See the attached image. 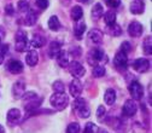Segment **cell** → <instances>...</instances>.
I'll list each match as a JSON object with an SVG mask.
<instances>
[{
  "mask_svg": "<svg viewBox=\"0 0 152 133\" xmlns=\"http://www.w3.org/2000/svg\"><path fill=\"white\" fill-rule=\"evenodd\" d=\"M72 109L77 112V115L82 119H87L91 115V109L87 105L85 98H81V97L75 98V101L72 103Z\"/></svg>",
  "mask_w": 152,
  "mask_h": 133,
  "instance_id": "obj_1",
  "label": "cell"
},
{
  "mask_svg": "<svg viewBox=\"0 0 152 133\" xmlns=\"http://www.w3.org/2000/svg\"><path fill=\"white\" fill-rule=\"evenodd\" d=\"M50 103L56 110H63L68 107L69 98L65 93H53L50 98Z\"/></svg>",
  "mask_w": 152,
  "mask_h": 133,
  "instance_id": "obj_2",
  "label": "cell"
},
{
  "mask_svg": "<svg viewBox=\"0 0 152 133\" xmlns=\"http://www.w3.org/2000/svg\"><path fill=\"white\" fill-rule=\"evenodd\" d=\"M107 61V57L104 52V50L102 48H94L89 52V57H88V62L91 63V65H98V64H102L105 63Z\"/></svg>",
  "mask_w": 152,
  "mask_h": 133,
  "instance_id": "obj_3",
  "label": "cell"
},
{
  "mask_svg": "<svg viewBox=\"0 0 152 133\" xmlns=\"http://www.w3.org/2000/svg\"><path fill=\"white\" fill-rule=\"evenodd\" d=\"M128 91H129L130 96H132V99H134V101H140L142 98V96H144V87L137 80L129 82Z\"/></svg>",
  "mask_w": 152,
  "mask_h": 133,
  "instance_id": "obj_4",
  "label": "cell"
},
{
  "mask_svg": "<svg viewBox=\"0 0 152 133\" xmlns=\"http://www.w3.org/2000/svg\"><path fill=\"white\" fill-rule=\"evenodd\" d=\"M69 71H70V74H71V76H74L75 79H80V78H82V76H85V74H86V69H85V67L80 63V62H77V61H72V62H70L69 63Z\"/></svg>",
  "mask_w": 152,
  "mask_h": 133,
  "instance_id": "obj_5",
  "label": "cell"
},
{
  "mask_svg": "<svg viewBox=\"0 0 152 133\" xmlns=\"http://www.w3.org/2000/svg\"><path fill=\"white\" fill-rule=\"evenodd\" d=\"M113 67H115L118 71H123L128 68V57L126 53L118 51L113 58Z\"/></svg>",
  "mask_w": 152,
  "mask_h": 133,
  "instance_id": "obj_6",
  "label": "cell"
},
{
  "mask_svg": "<svg viewBox=\"0 0 152 133\" xmlns=\"http://www.w3.org/2000/svg\"><path fill=\"white\" fill-rule=\"evenodd\" d=\"M138 111V104L134 99H127L122 107V114L127 118L134 116Z\"/></svg>",
  "mask_w": 152,
  "mask_h": 133,
  "instance_id": "obj_7",
  "label": "cell"
},
{
  "mask_svg": "<svg viewBox=\"0 0 152 133\" xmlns=\"http://www.w3.org/2000/svg\"><path fill=\"white\" fill-rule=\"evenodd\" d=\"M142 30H144L142 24H141L140 22H138V21H133V22H130L129 26H128V34H129L130 36H133V37L140 36V35L142 34Z\"/></svg>",
  "mask_w": 152,
  "mask_h": 133,
  "instance_id": "obj_8",
  "label": "cell"
},
{
  "mask_svg": "<svg viewBox=\"0 0 152 133\" xmlns=\"http://www.w3.org/2000/svg\"><path fill=\"white\" fill-rule=\"evenodd\" d=\"M82 90H83L82 84H81L80 80H77V79H74V80L70 82V85H69V92H70L71 96L75 97V98L80 97Z\"/></svg>",
  "mask_w": 152,
  "mask_h": 133,
  "instance_id": "obj_9",
  "label": "cell"
},
{
  "mask_svg": "<svg viewBox=\"0 0 152 133\" xmlns=\"http://www.w3.org/2000/svg\"><path fill=\"white\" fill-rule=\"evenodd\" d=\"M24 93H26V84H24V81L20 80V81L15 82V85L12 86V94H13V97L17 98V99L22 98Z\"/></svg>",
  "mask_w": 152,
  "mask_h": 133,
  "instance_id": "obj_10",
  "label": "cell"
},
{
  "mask_svg": "<svg viewBox=\"0 0 152 133\" xmlns=\"http://www.w3.org/2000/svg\"><path fill=\"white\" fill-rule=\"evenodd\" d=\"M133 68H134L138 73H145L150 68V62L146 58H138L133 62Z\"/></svg>",
  "mask_w": 152,
  "mask_h": 133,
  "instance_id": "obj_11",
  "label": "cell"
},
{
  "mask_svg": "<svg viewBox=\"0 0 152 133\" xmlns=\"http://www.w3.org/2000/svg\"><path fill=\"white\" fill-rule=\"evenodd\" d=\"M129 11L133 15H141L145 11V4L142 0H133L129 5Z\"/></svg>",
  "mask_w": 152,
  "mask_h": 133,
  "instance_id": "obj_12",
  "label": "cell"
},
{
  "mask_svg": "<svg viewBox=\"0 0 152 133\" xmlns=\"http://www.w3.org/2000/svg\"><path fill=\"white\" fill-rule=\"evenodd\" d=\"M7 122L10 125H16L18 121L21 120V110L17 109V108H12L7 111V115H6Z\"/></svg>",
  "mask_w": 152,
  "mask_h": 133,
  "instance_id": "obj_13",
  "label": "cell"
},
{
  "mask_svg": "<svg viewBox=\"0 0 152 133\" xmlns=\"http://www.w3.org/2000/svg\"><path fill=\"white\" fill-rule=\"evenodd\" d=\"M39 62V53L35 50H28L26 54V63L29 67H35Z\"/></svg>",
  "mask_w": 152,
  "mask_h": 133,
  "instance_id": "obj_14",
  "label": "cell"
},
{
  "mask_svg": "<svg viewBox=\"0 0 152 133\" xmlns=\"http://www.w3.org/2000/svg\"><path fill=\"white\" fill-rule=\"evenodd\" d=\"M7 70L11 74H21L23 71V64H22V62L17 61V60H11L7 63Z\"/></svg>",
  "mask_w": 152,
  "mask_h": 133,
  "instance_id": "obj_15",
  "label": "cell"
},
{
  "mask_svg": "<svg viewBox=\"0 0 152 133\" xmlns=\"http://www.w3.org/2000/svg\"><path fill=\"white\" fill-rule=\"evenodd\" d=\"M41 98H39V97H36V98H33V99H30V101H26L24 102V109L27 110V111H29V112H34V111H36V109L40 107V104H41Z\"/></svg>",
  "mask_w": 152,
  "mask_h": 133,
  "instance_id": "obj_16",
  "label": "cell"
},
{
  "mask_svg": "<svg viewBox=\"0 0 152 133\" xmlns=\"http://www.w3.org/2000/svg\"><path fill=\"white\" fill-rule=\"evenodd\" d=\"M45 44H46V37L45 36H42L40 34H34L33 37H31V40H30V43H29V46H31L34 48H40Z\"/></svg>",
  "mask_w": 152,
  "mask_h": 133,
  "instance_id": "obj_17",
  "label": "cell"
},
{
  "mask_svg": "<svg viewBox=\"0 0 152 133\" xmlns=\"http://www.w3.org/2000/svg\"><path fill=\"white\" fill-rule=\"evenodd\" d=\"M86 29H87V26H86V23H85L83 21L76 22V24H75V27H74V35H75L76 39L81 40L82 36H83V34H85V32H86Z\"/></svg>",
  "mask_w": 152,
  "mask_h": 133,
  "instance_id": "obj_18",
  "label": "cell"
},
{
  "mask_svg": "<svg viewBox=\"0 0 152 133\" xmlns=\"http://www.w3.org/2000/svg\"><path fill=\"white\" fill-rule=\"evenodd\" d=\"M104 102L107 105H113L116 102V91L113 88H107L104 93Z\"/></svg>",
  "mask_w": 152,
  "mask_h": 133,
  "instance_id": "obj_19",
  "label": "cell"
},
{
  "mask_svg": "<svg viewBox=\"0 0 152 133\" xmlns=\"http://www.w3.org/2000/svg\"><path fill=\"white\" fill-rule=\"evenodd\" d=\"M56 58H57V63H58L59 67H62V68H66L69 65V63H70L69 62V54L64 50H62L59 52V54L56 57Z\"/></svg>",
  "mask_w": 152,
  "mask_h": 133,
  "instance_id": "obj_20",
  "label": "cell"
},
{
  "mask_svg": "<svg viewBox=\"0 0 152 133\" xmlns=\"http://www.w3.org/2000/svg\"><path fill=\"white\" fill-rule=\"evenodd\" d=\"M103 15H104V7H103V5L100 3H97L96 5L92 7L91 16H92V18L94 21H97V20H99Z\"/></svg>",
  "mask_w": 152,
  "mask_h": 133,
  "instance_id": "obj_21",
  "label": "cell"
},
{
  "mask_svg": "<svg viewBox=\"0 0 152 133\" xmlns=\"http://www.w3.org/2000/svg\"><path fill=\"white\" fill-rule=\"evenodd\" d=\"M37 13L34 11V10H29L28 12H27V15L24 16V23L27 24V26H29V27H31V26H34L35 23H36V21H37Z\"/></svg>",
  "mask_w": 152,
  "mask_h": 133,
  "instance_id": "obj_22",
  "label": "cell"
},
{
  "mask_svg": "<svg viewBox=\"0 0 152 133\" xmlns=\"http://www.w3.org/2000/svg\"><path fill=\"white\" fill-rule=\"evenodd\" d=\"M89 39L94 43V44H100L103 41V32L99 30V29H92L89 32Z\"/></svg>",
  "mask_w": 152,
  "mask_h": 133,
  "instance_id": "obj_23",
  "label": "cell"
},
{
  "mask_svg": "<svg viewBox=\"0 0 152 133\" xmlns=\"http://www.w3.org/2000/svg\"><path fill=\"white\" fill-rule=\"evenodd\" d=\"M62 51V46L57 41H52L50 44V48H48V53H50V57H52V58H56L57 56L59 54V52Z\"/></svg>",
  "mask_w": 152,
  "mask_h": 133,
  "instance_id": "obj_24",
  "label": "cell"
},
{
  "mask_svg": "<svg viewBox=\"0 0 152 133\" xmlns=\"http://www.w3.org/2000/svg\"><path fill=\"white\" fill-rule=\"evenodd\" d=\"M70 15H71V18H72L74 21L79 22V21H81V18H82V16H83V10H82V7H81L80 5H75V6L71 9Z\"/></svg>",
  "mask_w": 152,
  "mask_h": 133,
  "instance_id": "obj_25",
  "label": "cell"
},
{
  "mask_svg": "<svg viewBox=\"0 0 152 133\" xmlns=\"http://www.w3.org/2000/svg\"><path fill=\"white\" fill-rule=\"evenodd\" d=\"M47 26H48V28H50L51 30H53V32L59 30V28H61V22H59V20H58V17L54 16V15L51 16V17L48 18Z\"/></svg>",
  "mask_w": 152,
  "mask_h": 133,
  "instance_id": "obj_26",
  "label": "cell"
},
{
  "mask_svg": "<svg viewBox=\"0 0 152 133\" xmlns=\"http://www.w3.org/2000/svg\"><path fill=\"white\" fill-rule=\"evenodd\" d=\"M104 21H105V23L107 24V27L115 24V23H116V13L113 12V11H111V10L107 11V12H105V15H104Z\"/></svg>",
  "mask_w": 152,
  "mask_h": 133,
  "instance_id": "obj_27",
  "label": "cell"
},
{
  "mask_svg": "<svg viewBox=\"0 0 152 133\" xmlns=\"http://www.w3.org/2000/svg\"><path fill=\"white\" fill-rule=\"evenodd\" d=\"M106 73V69L104 65L102 64H98V65H94L93 68V76L94 78H103Z\"/></svg>",
  "mask_w": 152,
  "mask_h": 133,
  "instance_id": "obj_28",
  "label": "cell"
},
{
  "mask_svg": "<svg viewBox=\"0 0 152 133\" xmlns=\"http://www.w3.org/2000/svg\"><path fill=\"white\" fill-rule=\"evenodd\" d=\"M142 48H144L145 54H151L152 53V37H151V35L147 36V37H145Z\"/></svg>",
  "mask_w": 152,
  "mask_h": 133,
  "instance_id": "obj_29",
  "label": "cell"
},
{
  "mask_svg": "<svg viewBox=\"0 0 152 133\" xmlns=\"http://www.w3.org/2000/svg\"><path fill=\"white\" fill-rule=\"evenodd\" d=\"M107 30H109V33H110L112 36H120V35H122V28H121V26H118L117 23L107 27Z\"/></svg>",
  "mask_w": 152,
  "mask_h": 133,
  "instance_id": "obj_30",
  "label": "cell"
},
{
  "mask_svg": "<svg viewBox=\"0 0 152 133\" xmlns=\"http://www.w3.org/2000/svg\"><path fill=\"white\" fill-rule=\"evenodd\" d=\"M17 10L20 12H28L30 10L28 0H20V1L17 3Z\"/></svg>",
  "mask_w": 152,
  "mask_h": 133,
  "instance_id": "obj_31",
  "label": "cell"
},
{
  "mask_svg": "<svg viewBox=\"0 0 152 133\" xmlns=\"http://www.w3.org/2000/svg\"><path fill=\"white\" fill-rule=\"evenodd\" d=\"M98 132H99L98 126L93 122H87L83 128V133H98Z\"/></svg>",
  "mask_w": 152,
  "mask_h": 133,
  "instance_id": "obj_32",
  "label": "cell"
},
{
  "mask_svg": "<svg viewBox=\"0 0 152 133\" xmlns=\"http://www.w3.org/2000/svg\"><path fill=\"white\" fill-rule=\"evenodd\" d=\"M29 48V43L28 41H20V43H16L15 45V50L17 52H26Z\"/></svg>",
  "mask_w": 152,
  "mask_h": 133,
  "instance_id": "obj_33",
  "label": "cell"
},
{
  "mask_svg": "<svg viewBox=\"0 0 152 133\" xmlns=\"http://www.w3.org/2000/svg\"><path fill=\"white\" fill-rule=\"evenodd\" d=\"M52 88H53V91H54L56 93H64V91H65L64 84H63L62 81H59V80H57V81L53 82Z\"/></svg>",
  "mask_w": 152,
  "mask_h": 133,
  "instance_id": "obj_34",
  "label": "cell"
},
{
  "mask_svg": "<svg viewBox=\"0 0 152 133\" xmlns=\"http://www.w3.org/2000/svg\"><path fill=\"white\" fill-rule=\"evenodd\" d=\"M15 39H16V43H20V41H28L27 33H26L23 29L17 30V33H16V35H15Z\"/></svg>",
  "mask_w": 152,
  "mask_h": 133,
  "instance_id": "obj_35",
  "label": "cell"
},
{
  "mask_svg": "<svg viewBox=\"0 0 152 133\" xmlns=\"http://www.w3.org/2000/svg\"><path fill=\"white\" fill-rule=\"evenodd\" d=\"M66 133H80V125L77 122H71L66 127Z\"/></svg>",
  "mask_w": 152,
  "mask_h": 133,
  "instance_id": "obj_36",
  "label": "cell"
},
{
  "mask_svg": "<svg viewBox=\"0 0 152 133\" xmlns=\"http://www.w3.org/2000/svg\"><path fill=\"white\" fill-rule=\"evenodd\" d=\"M104 1L111 9H116V7H118L121 5V0H104Z\"/></svg>",
  "mask_w": 152,
  "mask_h": 133,
  "instance_id": "obj_37",
  "label": "cell"
},
{
  "mask_svg": "<svg viewBox=\"0 0 152 133\" xmlns=\"http://www.w3.org/2000/svg\"><path fill=\"white\" fill-rule=\"evenodd\" d=\"M48 5H50L48 0H36V6H39L40 10H46Z\"/></svg>",
  "mask_w": 152,
  "mask_h": 133,
  "instance_id": "obj_38",
  "label": "cell"
},
{
  "mask_svg": "<svg viewBox=\"0 0 152 133\" xmlns=\"http://www.w3.org/2000/svg\"><path fill=\"white\" fill-rule=\"evenodd\" d=\"M130 50H132V46H130V44L128 43V41H123L122 43V45H121V52H123V53H129L130 52Z\"/></svg>",
  "mask_w": 152,
  "mask_h": 133,
  "instance_id": "obj_39",
  "label": "cell"
},
{
  "mask_svg": "<svg viewBox=\"0 0 152 133\" xmlns=\"http://www.w3.org/2000/svg\"><path fill=\"white\" fill-rule=\"evenodd\" d=\"M105 112H106L105 107H104V105H99L98 109H97V118H98V119L104 118V116H105Z\"/></svg>",
  "mask_w": 152,
  "mask_h": 133,
  "instance_id": "obj_40",
  "label": "cell"
},
{
  "mask_svg": "<svg viewBox=\"0 0 152 133\" xmlns=\"http://www.w3.org/2000/svg\"><path fill=\"white\" fill-rule=\"evenodd\" d=\"M5 36H6V32L1 26H0V41H3Z\"/></svg>",
  "mask_w": 152,
  "mask_h": 133,
  "instance_id": "obj_41",
  "label": "cell"
},
{
  "mask_svg": "<svg viewBox=\"0 0 152 133\" xmlns=\"http://www.w3.org/2000/svg\"><path fill=\"white\" fill-rule=\"evenodd\" d=\"M6 12L7 13H12V5H7V7H6Z\"/></svg>",
  "mask_w": 152,
  "mask_h": 133,
  "instance_id": "obj_42",
  "label": "cell"
},
{
  "mask_svg": "<svg viewBox=\"0 0 152 133\" xmlns=\"http://www.w3.org/2000/svg\"><path fill=\"white\" fill-rule=\"evenodd\" d=\"M3 62H4V56L0 53V64H3Z\"/></svg>",
  "mask_w": 152,
  "mask_h": 133,
  "instance_id": "obj_43",
  "label": "cell"
},
{
  "mask_svg": "<svg viewBox=\"0 0 152 133\" xmlns=\"http://www.w3.org/2000/svg\"><path fill=\"white\" fill-rule=\"evenodd\" d=\"M0 133H4V127L0 125Z\"/></svg>",
  "mask_w": 152,
  "mask_h": 133,
  "instance_id": "obj_44",
  "label": "cell"
},
{
  "mask_svg": "<svg viewBox=\"0 0 152 133\" xmlns=\"http://www.w3.org/2000/svg\"><path fill=\"white\" fill-rule=\"evenodd\" d=\"M79 1H82V3H87L88 0H79Z\"/></svg>",
  "mask_w": 152,
  "mask_h": 133,
  "instance_id": "obj_45",
  "label": "cell"
},
{
  "mask_svg": "<svg viewBox=\"0 0 152 133\" xmlns=\"http://www.w3.org/2000/svg\"><path fill=\"white\" fill-rule=\"evenodd\" d=\"M0 46H1V41H0Z\"/></svg>",
  "mask_w": 152,
  "mask_h": 133,
  "instance_id": "obj_46",
  "label": "cell"
}]
</instances>
